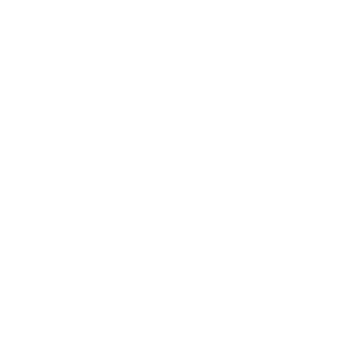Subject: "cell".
I'll use <instances>...</instances> for the list:
<instances>
[]
</instances>
